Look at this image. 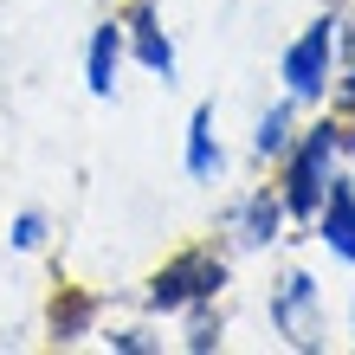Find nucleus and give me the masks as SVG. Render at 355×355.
<instances>
[{
    "instance_id": "1",
    "label": "nucleus",
    "mask_w": 355,
    "mask_h": 355,
    "mask_svg": "<svg viewBox=\"0 0 355 355\" xmlns=\"http://www.w3.org/2000/svg\"><path fill=\"white\" fill-rule=\"evenodd\" d=\"M349 149V136L336 130V123H317L304 142H291L284 149V181H278V200H284V214L291 220H317V207L329 194V181H336V162Z\"/></svg>"
},
{
    "instance_id": "2",
    "label": "nucleus",
    "mask_w": 355,
    "mask_h": 355,
    "mask_svg": "<svg viewBox=\"0 0 355 355\" xmlns=\"http://www.w3.org/2000/svg\"><path fill=\"white\" fill-rule=\"evenodd\" d=\"M278 78H284V97H291V103H317V97H329V78H336V19H329V13L291 39Z\"/></svg>"
},
{
    "instance_id": "3",
    "label": "nucleus",
    "mask_w": 355,
    "mask_h": 355,
    "mask_svg": "<svg viewBox=\"0 0 355 355\" xmlns=\"http://www.w3.org/2000/svg\"><path fill=\"white\" fill-rule=\"evenodd\" d=\"M271 323L291 349H323V291L310 271H284L271 291Z\"/></svg>"
},
{
    "instance_id": "4",
    "label": "nucleus",
    "mask_w": 355,
    "mask_h": 355,
    "mask_svg": "<svg viewBox=\"0 0 355 355\" xmlns=\"http://www.w3.org/2000/svg\"><path fill=\"white\" fill-rule=\"evenodd\" d=\"M220 284H226V265L200 245V252L168 259V265L149 278V304H155V310H187V304H207Z\"/></svg>"
},
{
    "instance_id": "5",
    "label": "nucleus",
    "mask_w": 355,
    "mask_h": 355,
    "mask_svg": "<svg viewBox=\"0 0 355 355\" xmlns=\"http://www.w3.org/2000/svg\"><path fill=\"white\" fill-rule=\"evenodd\" d=\"M310 226L323 233V245L343 265H355V181L349 175L329 181V194H323V207H317V220H310Z\"/></svg>"
},
{
    "instance_id": "6",
    "label": "nucleus",
    "mask_w": 355,
    "mask_h": 355,
    "mask_svg": "<svg viewBox=\"0 0 355 355\" xmlns=\"http://www.w3.org/2000/svg\"><path fill=\"white\" fill-rule=\"evenodd\" d=\"M123 39H130V52H136L142 71H155L162 85L175 78V46H168V33L155 26V7H149V0H136V7H130V19H123Z\"/></svg>"
},
{
    "instance_id": "7",
    "label": "nucleus",
    "mask_w": 355,
    "mask_h": 355,
    "mask_svg": "<svg viewBox=\"0 0 355 355\" xmlns=\"http://www.w3.org/2000/svg\"><path fill=\"white\" fill-rule=\"evenodd\" d=\"M116 65H123V19H103L85 46V85L91 97H110L116 91Z\"/></svg>"
},
{
    "instance_id": "8",
    "label": "nucleus",
    "mask_w": 355,
    "mask_h": 355,
    "mask_svg": "<svg viewBox=\"0 0 355 355\" xmlns=\"http://www.w3.org/2000/svg\"><path fill=\"white\" fill-rule=\"evenodd\" d=\"M187 175H194V181L220 175V142H214V110H207V103L187 116Z\"/></svg>"
},
{
    "instance_id": "9",
    "label": "nucleus",
    "mask_w": 355,
    "mask_h": 355,
    "mask_svg": "<svg viewBox=\"0 0 355 355\" xmlns=\"http://www.w3.org/2000/svg\"><path fill=\"white\" fill-rule=\"evenodd\" d=\"M278 220H284V200L278 194H252L245 214H239V239L245 245H271V239H278Z\"/></svg>"
},
{
    "instance_id": "10",
    "label": "nucleus",
    "mask_w": 355,
    "mask_h": 355,
    "mask_svg": "<svg viewBox=\"0 0 355 355\" xmlns=\"http://www.w3.org/2000/svg\"><path fill=\"white\" fill-rule=\"evenodd\" d=\"M291 110H297V103L284 97V103H271V110L259 116V130H252V149L259 155H284L291 149Z\"/></svg>"
},
{
    "instance_id": "11",
    "label": "nucleus",
    "mask_w": 355,
    "mask_h": 355,
    "mask_svg": "<svg viewBox=\"0 0 355 355\" xmlns=\"http://www.w3.org/2000/svg\"><path fill=\"white\" fill-rule=\"evenodd\" d=\"M39 239H46V220H39V214H19L13 220V245H26V252H33Z\"/></svg>"
},
{
    "instance_id": "12",
    "label": "nucleus",
    "mask_w": 355,
    "mask_h": 355,
    "mask_svg": "<svg viewBox=\"0 0 355 355\" xmlns=\"http://www.w3.org/2000/svg\"><path fill=\"white\" fill-rule=\"evenodd\" d=\"M220 343V329L207 323V317H194V329H187V349H214Z\"/></svg>"
}]
</instances>
